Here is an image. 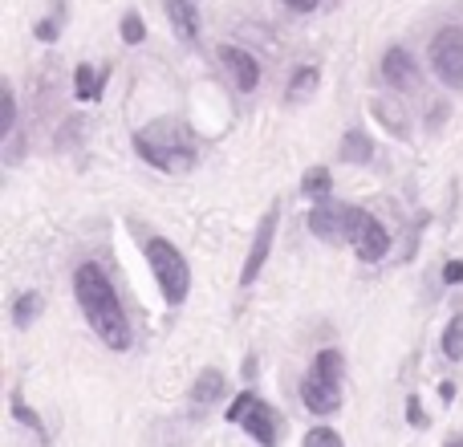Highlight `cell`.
Listing matches in <instances>:
<instances>
[{
    "instance_id": "obj_1",
    "label": "cell",
    "mask_w": 463,
    "mask_h": 447,
    "mask_svg": "<svg viewBox=\"0 0 463 447\" xmlns=\"http://www.w3.org/2000/svg\"><path fill=\"white\" fill-rule=\"evenodd\" d=\"M73 297H78L90 329H94L110 350H130V321H127V313H122V301H118V293H114L110 277H106L98 264H81V269L73 272Z\"/></svg>"
},
{
    "instance_id": "obj_2",
    "label": "cell",
    "mask_w": 463,
    "mask_h": 447,
    "mask_svg": "<svg viewBox=\"0 0 463 447\" xmlns=\"http://www.w3.org/2000/svg\"><path fill=\"white\" fill-rule=\"evenodd\" d=\"M135 151L159 171H187L195 163V138L179 122H151L135 135Z\"/></svg>"
},
{
    "instance_id": "obj_3",
    "label": "cell",
    "mask_w": 463,
    "mask_h": 447,
    "mask_svg": "<svg viewBox=\"0 0 463 447\" xmlns=\"http://www.w3.org/2000/svg\"><path fill=\"white\" fill-rule=\"evenodd\" d=\"M146 264L155 269V281L163 289V301L167 305H184L187 293H192V269H187L184 252L167 240H151L146 244Z\"/></svg>"
},
{
    "instance_id": "obj_4",
    "label": "cell",
    "mask_w": 463,
    "mask_h": 447,
    "mask_svg": "<svg viewBox=\"0 0 463 447\" xmlns=\"http://www.w3.org/2000/svg\"><path fill=\"white\" fill-rule=\"evenodd\" d=\"M431 70L439 73L443 86L463 90V29L448 24V29L435 33V41H431Z\"/></svg>"
},
{
    "instance_id": "obj_5",
    "label": "cell",
    "mask_w": 463,
    "mask_h": 447,
    "mask_svg": "<svg viewBox=\"0 0 463 447\" xmlns=\"http://www.w3.org/2000/svg\"><path fill=\"white\" fill-rule=\"evenodd\" d=\"M350 244H354V252H358L362 261H383L386 248H391V232L370 216V212L354 208V216H350Z\"/></svg>"
},
{
    "instance_id": "obj_6",
    "label": "cell",
    "mask_w": 463,
    "mask_h": 447,
    "mask_svg": "<svg viewBox=\"0 0 463 447\" xmlns=\"http://www.w3.org/2000/svg\"><path fill=\"white\" fill-rule=\"evenodd\" d=\"M350 216H354V208L321 200L317 208L309 212V228H313V236H321V240H350Z\"/></svg>"
},
{
    "instance_id": "obj_7",
    "label": "cell",
    "mask_w": 463,
    "mask_h": 447,
    "mask_svg": "<svg viewBox=\"0 0 463 447\" xmlns=\"http://www.w3.org/2000/svg\"><path fill=\"white\" fill-rule=\"evenodd\" d=\"M301 399H305V407L317 411V415H334V411L342 407V386H337V378H326L313 370L301 383Z\"/></svg>"
},
{
    "instance_id": "obj_8",
    "label": "cell",
    "mask_w": 463,
    "mask_h": 447,
    "mask_svg": "<svg viewBox=\"0 0 463 447\" xmlns=\"http://www.w3.org/2000/svg\"><path fill=\"white\" fill-rule=\"evenodd\" d=\"M272 236H277V208H269V216L260 220V232H256L252 248H248V261H244V272H240V285H256L260 277L264 261H269V248H272Z\"/></svg>"
},
{
    "instance_id": "obj_9",
    "label": "cell",
    "mask_w": 463,
    "mask_h": 447,
    "mask_svg": "<svg viewBox=\"0 0 463 447\" xmlns=\"http://www.w3.org/2000/svg\"><path fill=\"white\" fill-rule=\"evenodd\" d=\"M383 78L391 81L394 90H411V86L419 81L415 57H411L407 49H386V57H383Z\"/></svg>"
},
{
    "instance_id": "obj_10",
    "label": "cell",
    "mask_w": 463,
    "mask_h": 447,
    "mask_svg": "<svg viewBox=\"0 0 463 447\" xmlns=\"http://www.w3.org/2000/svg\"><path fill=\"white\" fill-rule=\"evenodd\" d=\"M224 65H228V73L236 78V86L240 90H256V81H260V65H256V57L252 53H244V49H224Z\"/></svg>"
},
{
    "instance_id": "obj_11",
    "label": "cell",
    "mask_w": 463,
    "mask_h": 447,
    "mask_svg": "<svg viewBox=\"0 0 463 447\" xmlns=\"http://www.w3.org/2000/svg\"><path fill=\"white\" fill-rule=\"evenodd\" d=\"M240 423H244V432L252 435L256 443H277V419H272V411L264 407L260 399H252V407L244 411V419H240Z\"/></svg>"
},
{
    "instance_id": "obj_12",
    "label": "cell",
    "mask_w": 463,
    "mask_h": 447,
    "mask_svg": "<svg viewBox=\"0 0 463 447\" xmlns=\"http://www.w3.org/2000/svg\"><path fill=\"white\" fill-rule=\"evenodd\" d=\"M163 8H167L171 24H175V33L184 41L200 37V13H195V0H163Z\"/></svg>"
},
{
    "instance_id": "obj_13",
    "label": "cell",
    "mask_w": 463,
    "mask_h": 447,
    "mask_svg": "<svg viewBox=\"0 0 463 447\" xmlns=\"http://www.w3.org/2000/svg\"><path fill=\"white\" fill-rule=\"evenodd\" d=\"M220 395H224V375H220V370H203L192 386V399L200 403V407H208V403H216Z\"/></svg>"
},
{
    "instance_id": "obj_14",
    "label": "cell",
    "mask_w": 463,
    "mask_h": 447,
    "mask_svg": "<svg viewBox=\"0 0 463 447\" xmlns=\"http://www.w3.org/2000/svg\"><path fill=\"white\" fill-rule=\"evenodd\" d=\"M317 65H301V70L293 73V81H288V90H285V98L288 102H305V98L313 94V90H317Z\"/></svg>"
},
{
    "instance_id": "obj_15",
    "label": "cell",
    "mask_w": 463,
    "mask_h": 447,
    "mask_svg": "<svg viewBox=\"0 0 463 447\" xmlns=\"http://www.w3.org/2000/svg\"><path fill=\"white\" fill-rule=\"evenodd\" d=\"M370 155H374L370 138L358 135V130H350V135H345V143H342V159H345V163H366Z\"/></svg>"
},
{
    "instance_id": "obj_16",
    "label": "cell",
    "mask_w": 463,
    "mask_h": 447,
    "mask_svg": "<svg viewBox=\"0 0 463 447\" xmlns=\"http://www.w3.org/2000/svg\"><path fill=\"white\" fill-rule=\"evenodd\" d=\"M98 86H102V81L94 78V65H78V73H73V94H78V102L98 98Z\"/></svg>"
},
{
    "instance_id": "obj_17",
    "label": "cell",
    "mask_w": 463,
    "mask_h": 447,
    "mask_svg": "<svg viewBox=\"0 0 463 447\" xmlns=\"http://www.w3.org/2000/svg\"><path fill=\"white\" fill-rule=\"evenodd\" d=\"M37 313H41V297L37 293H24L21 301H16V309H13V326L24 329L33 318H37Z\"/></svg>"
},
{
    "instance_id": "obj_18",
    "label": "cell",
    "mask_w": 463,
    "mask_h": 447,
    "mask_svg": "<svg viewBox=\"0 0 463 447\" xmlns=\"http://www.w3.org/2000/svg\"><path fill=\"white\" fill-rule=\"evenodd\" d=\"M443 354H448L451 362L463 358V318H456L448 326V334H443Z\"/></svg>"
},
{
    "instance_id": "obj_19",
    "label": "cell",
    "mask_w": 463,
    "mask_h": 447,
    "mask_svg": "<svg viewBox=\"0 0 463 447\" xmlns=\"http://www.w3.org/2000/svg\"><path fill=\"white\" fill-rule=\"evenodd\" d=\"M313 370L326 378H342V354L337 350H321L317 358H313Z\"/></svg>"
},
{
    "instance_id": "obj_20",
    "label": "cell",
    "mask_w": 463,
    "mask_h": 447,
    "mask_svg": "<svg viewBox=\"0 0 463 447\" xmlns=\"http://www.w3.org/2000/svg\"><path fill=\"white\" fill-rule=\"evenodd\" d=\"M118 29H122V41H127V45H138V41L146 37V24H143V16H138V13H127V16H122Z\"/></svg>"
},
{
    "instance_id": "obj_21",
    "label": "cell",
    "mask_w": 463,
    "mask_h": 447,
    "mask_svg": "<svg viewBox=\"0 0 463 447\" xmlns=\"http://www.w3.org/2000/svg\"><path fill=\"white\" fill-rule=\"evenodd\" d=\"M305 195L326 200V195H329V176H326V171H309V176H305Z\"/></svg>"
},
{
    "instance_id": "obj_22",
    "label": "cell",
    "mask_w": 463,
    "mask_h": 447,
    "mask_svg": "<svg viewBox=\"0 0 463 447\" xmlns=\"http://www.w3.org/2000/svg\"><path fill=\"white\" fill-rule=\"evenodd\" d=\"M305 447H342V435H337V432H326V427H317V432L305 435Z\"/></svg>"
},
{
    "instance_id": "obj_23",
    "label": "cell",
    "mask_w": 463,
    "mask_h": 447,
    "mask_svg": "<svg viewBox=\"0 0 463 447\" xmlns=\"http://www.w3.org/2000/svg\"><path fill=\"white\" fill-rule=\"evenodd\" d=\"M13 415H16V419H21V423H24V427H33V432H41V419H37V415H33V411H29V407H24V403H21V399H13Z\"/></svg>"
},
{
    "instance_id": "obj_24",
    "label": "cell",
    "mask_w": 463,
    "mask_h": 447,
    "mask_svg": "<svg viewBox=\"0 0 463 447\" xmlns=\"http://www.w3.org/2000/svg\"><path fill=\"white\" fill-rule=\"evenodd\" d=\"M16 127V98H13V86L5 90V135H13Z\"/></svg>"
},
{
    "instance_id": "obj_25",
    "label": "cell",
    "mask_w": 463,
    "mask_h": 447,
    "mask_svg": "<svg viewBox=\"0 0 463 447\" xmlns=\"http://www.w3.org/2000/svg\"><path fill=\"white\" fill-rule=\"evenodd\" d=\"M252 399H256V395H240V399L232 403V407H228V419H232V423H240V419H244V411L252 407Z\"/></svg>"
},
{
    "instance_id": "obj_26",
    "label": "cell",
    "mask_w": 463,
    "mask_h": 447,
    "mask_svg": "<svg viewBox=\"0 0 463 447\" xmlns=\"http://www.w3.org/2000/svg\"><path fill=\"white\" fill-rule=\"evenodd\" d=\"M37 37H41V41H53V37H57V21H41V24H37Z\"/></svg>"
},
{
    "instance_id": "obj_27",
    "label": "cell",
    "mask_w": 463,
    "mask_h": 447,
    "mask_svg": "<svg viewBox=\"0 0 463 447\" xmlns=\"http://www.w3.org/2000/svg\"><path fill=\"white\" fill-rule=\"evenodd\" d=\"M443 281H448V285L463 281V264H459V261H451V264H448V272H443Z\"/></svg>"
},
{
    "instance_id": "obj_28",
    "label": "cell",
    "mask_w": 463,
    "mask_h": 447,
    "mask_svg": "<svg viewBox=\"0 0 463 447\" xmlns=\"http://www.w3.org/2000/svg\"><path fill=\"white\" fill-rule=\"evenodd\" d=\"M288 8H297V13H313L317 8V0H285Z\"/></svg>"
}]
</instances>
